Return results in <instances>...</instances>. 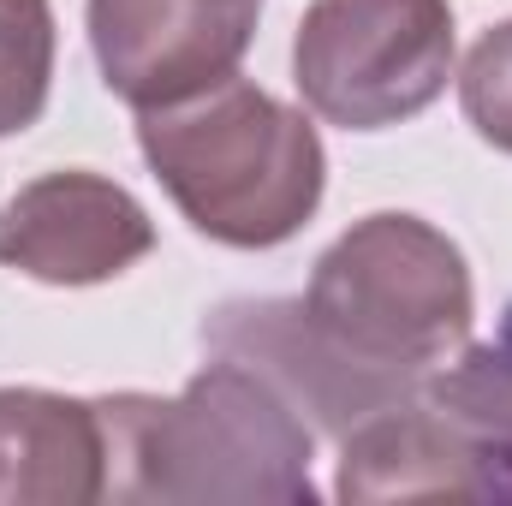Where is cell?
<instances>
[{
  "label": "cell",
  "instance_id": "ba28073f",
  "mask_svg": "<svg viewBox=\"0 0 512 506\" xmlns=\"http://www.w3.org/2000/svg\"><path fill=\"white\" fill-rule=\"evenodd\" d=\"M114 501V429L102 399L0 387V506Z\"/></svg>",
  "mask_w": 512,
  "mask_h": 506
},
{
  "label": "cell",
  "instance_id": "52a82bcc",
  "mask_svg": "<svg viewBox=\"0 0 512 506\" xmlns=\"http://www.w3.org/2000/svg\"><path fill=\"white\" fill-rule=\"evenodd\" d=\"M155 251V221L126 185L60 167L30 179L0 215V268L42 286H102Z\"/></svg>",
  "mask_w": 512,
  "mask_h": 506
},
{
  "label": "cell",
  "instance_id": "6da1fadb",
  "mask_svg": "<svg viewBox=\"0 0 512 506\" xmlns=\"http://www.w3.org/2000/svg\"><path fill=\"white\" fill-rule=\"evenodd\" d=\"M102 405L114 501H316L304 411L239 358H209L173 399L108 393Z\"/></svg>",
  "mask_w": 512,
  "mask_h": 506
},
{
  "label": "cell",
  "instance_id": "9c48e42d",
  "mask_svg": "<svg viewBox=\"0 0 512 506\" xmlns=\"http://www.w3.org/2000/svg\"><path fill=\"white\" fill-rule=\"evenodd\" d=\"M340 501H405V495H465L483 501V465L465 429L423 393L358 423L340 441Z\"/></svg>",
  "mask_w": 512,
  "mask_h": 506
},
{
  "label": "cell",
  "instance_id": "277c9868",
  "mask_svg": "<svg viewBox=\"0 0 512 506\" xmlns=\"http://www.w3.org/2000/svg\"><path fill=\"white\" fill-rule=\"evenodd\" d=\"M453 48L447 0H310L292 36V84L328 126L387 131L441 102Z\"/></svg>",
  "mask_w": 512,
  "mask_h": 506
},
{
  "label": "cell",
  "instance_id": "3957f363",
  "mask_svg": "<svg viewBox=\"0 0 512 506\" xmlns=\"http://www.w3.org/2000/svg\"><path fill=\"white\" fill-rule=\"evenodd\" d=\"M304 316L364 370L423 381L471 346L477 286L465 251L423 215L382 209L316 256Z\"/></svg>",
  "mask_w": 512,
  "mask_h": 506
},
{
  "label": "cell",
  "instance_id": "5b68a950",
  "mask_svg": "<svg viewBox=\"0 0 512 506\" xmlns=\"http://www.w3.org/2000/svg\"><path fill=\"white\" fill-rule=\"evenodd\" d=\"M256 18L262 0H90V48L102 84L149 114L233 78Z\"/></svg>",
  "mask_w": 512,
  "mask_h": 506
},
{
  "label": "cell",
  "instance_id": "8fae6325",
  "mask_svg": "<svg viewBox=\"0 0 512 506\" xmlns=\"http://www.w3.org/2000/svg\"><path fill=\"white\" fill-rule=\"evenodd\" d=\"M54 6L0 0V137H18L42 120L54 90Z\"/></svg>",
  "mask_w": 512,
  "mask_h": 506
},
{
  "label": "cell",
  "instance_id": "8992f818",
  "mask_svg": "<svg viewBox=\"0 0 512 506\" xmlns=\"http://www.w3.org/2000/svg\"><path fill=\"white\" fill-rule=\"evenodd\" d=\"M203 346H209V358H239V364L262 370L334 441H346L358 423L423 393V381L364 370L358 358L328 346L316 334V322L304 316V298H233V304L209 310Z\"/></svg>",
  "mask_w": 512,
  "mask_h": 506
},
{
  "label": "cell",
  "instance_id": "7c38bea8",
  "mask_svg": "<svg viewBox=\"0 0 512 506\" xmlns=\"http://www.w3.org/2000/svg\"><path fill=\"white\" fill-rule=\"evenodd\" d=\"M459 108H465L471 131H477L489 149L512 155V18L495 24V30H483L477 48L465 54Z\"/></svg>",
  "mask_w": 512,
  "mask_h": 506
},
{
  "label": "cell",
  "instance_id": "30bf717a",
  "mask_svg": "<svg viewBox=\"0 0 512 506\" xmlns=\"http://www.w3.org/2000/svg\"><path fill=\"white\" fill-rule=\"evenodd\" d=\"M423 399L441 405L477 447L483 501H512V310L495 340L465 346L453 364H441Z\"/></svg>",
  "mask_w": 512,
  "mask_h": 506
},
{
  "label": "cell",
  "instance_id": "7a4b0ae2",
  "mask_svg": "<svg viewBox=\"0 0 512 506\" xmlns=\"http://www.w3.org/2000/svg\"><path fill=\"white\" fill-rule=\"evenodd\" d=\"M137 149L173 209L227 251H274L310 227L328 191L316 126L251 78L137 114Z\"/></svg>",
  "mask_w": 512,
  "mask_h": 506
}]
</instances>
